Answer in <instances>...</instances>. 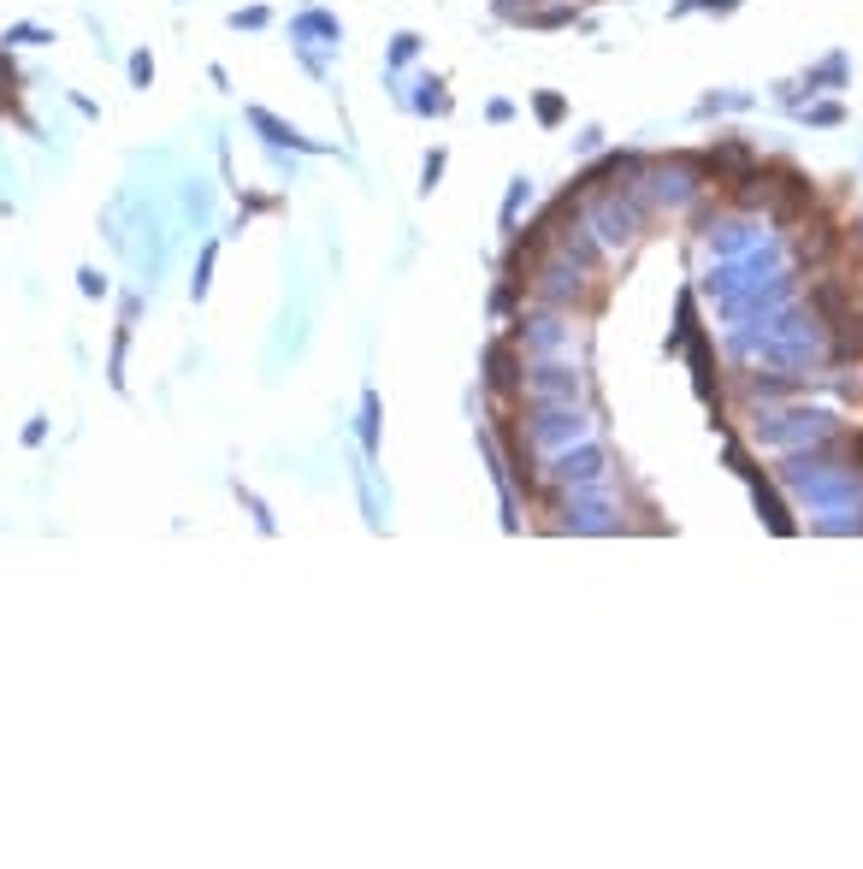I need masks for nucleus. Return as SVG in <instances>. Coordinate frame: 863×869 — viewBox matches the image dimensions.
<instances>
[{
    "label": "nucleus",
    "mask_w": 863,
    "mask_h": 869,
    "mask_svg": "<svg viewBox=\"0 0 863 869\" xmlns=\"http://www.w3.org/2000/svg\"><path fill=\"white\" fill-rule=\"evenodd\" d=\"M527 385V397L532 402H574L580 391H586V379L580 373H568V367H556V361H544L532 379H521Z\"/></svg>",
    "instance_id": "1"
},
{
    "label": "nucleus",
    "mask_w": 863,
    "mask_h": 869,
    "mask_svg": "<svg viewBox=\"0 0 863 869\" xmlns=\"http://www.w3.org/2000/svg\"><path fill=\"white\" fill-rule=\"evenodd\" d=\"M804 119H810V125H840L846 107H840V101H822V107H804Z\"/></svg>",
    "instance_id": "2"
},
{
    "label": "nucleus",
    "mask_w": 863,
    "mask_h": 869,
    "mask_svg": "<svg viewBox=\"0 0 863 869\" xmlns=\"http://www.w3.org/2000/svg\"><path fill=\"white\" fill-rule=\"evenodd\" d=\"M562 113H568L562 95H538V119H544V125H562Z\"/></svg>",
    "instance_id": "3"
},
{
    "label": "nucleus",
    "mask_w": 863,
    "mask_h": 869,
    "mask_svg": "<svg viewBox=\"0 0 863 869\" xmlns=\"http://www.w3.org/2000/svg\"><path fill=\"white\" fill-rule=\"evenodd\" d=\"M521 201H532V190H527V184H515V190H509V207H503V219H509V225H515V213H521Z\"/></svg>",
    "instance_id": "4"
}]
</instances>
